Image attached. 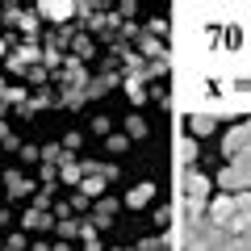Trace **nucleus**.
I'll return each instance as SVG.
<instances>
[{"label": "nucleus", "instance_id": "6ab92c4d", "mask_svg": "<svg viewBox=\"0 0 251 251\" xmlns=\"http://www.w3.org/2000/svg\"><path fill=\"white\" fill-rule=\"evenodd\" d=\"M50 193H54L50 184H46V188H38V193H34V209H46V205H50Z\"/></svg>", "mask_w": 251, "mask_h": 251}, {"label": "nucleus", "instance_id": "20e7f679", "mask_svg": "<svg viewBox=\"0 0 251 251\" xmlns=\"http://www.w3.org/2000/svg\"><path fill=\"white\" fill-rule=\"evenodd\" d=\"M222 151H226V159H234V155H243V151H251V122H243V126H234L230 134L222 138Z\"/></svg>", "mask_w": 251, "mask_h": 251}, {"label": "nucleus", "instance_id": "412c9836", "mask_svg": "<svg viewBox=\"0 0 251 251\" xmlns=\"http://www.w3.org/2000/svg\"><path fill=\"white\" fill-rule=\"evenodd\" d=\"M4 251H25V234H9V243H4Z\"/></svg>", "mask_w": 251, "mask_h": 251}, {"label": "nucleus", "instance_id": "9d476101", "mask_svg": "<svg viewBox=\"0 0 251 251\" xmlns=\"http://www.w3.org/2000/svg\"><path fill=\"white\" fill-rule=\"evenodd\" d=\"M188 134H197V138L214 134V117H209V113H193V117H188Z\"/></svg>", "mask_w": 251, "mask_h": 251}, {"label": "nucleus", "instance_id": "423d86ee", "mask_svg": "<svg viewBox=\"0 0 251 251\" xmlns=\"http://www.w3.org/2000/svg\"><path fill=\"white\" fill-rule=\"evenodd\" d=\"M38 59H42V50H38V46H21V50L9 54V72H29Z\"/></svg>", "mask_w": 251, "mask_h": 251}, {"label": "nucleus", "instance_id": "cd10ccee", "mask_svg": "<svg viewBox=\"0 0 251 251\" xmlns=\"http://www.w3.org/2000/svg\"><path fill=\"white\" fill-rule=\"evenodd\" d=\"M29 251H50V247H42V243H38V247H29Z\"/></svg>", "mask_w": 251, "mask_h": 251}, {"label": "nucleus", "instance_id": "bb28decb", "mask_svg": "<svg viewBox=\"0 0 251 251\" xmlns=\"http://www.w3.org/2000/svg\"><path fill=\"white\" fill-rule=\"evenodd\" d=\"M226 251H243V247H239V243H234V239H230V247H226Z\"/></svg>", "mask_w": 251, "mask_h": 251}, {"label": "nucleus", "instance_id": "1a4fd4ad", "mask_svg": "<svg viewBox=\"0 0 251 251\" xmlns=\"http://www.w3.org/2000/svg\"><path fill=\"white\" fill-rule=\"evenodd\" d=\"M59 172H63V184H84V163H75L72 155L59 163Z\"/></svg>", "mask_w": 251, "mask_h": 251}, {"label": "nucleus", "instance_id": "4be33fe9", "mask_svg": "<svg viewBox=\"0 0 251 251\" xmlns=\"http://www.w3.org/2000/svg\"><path fill=\"white\" fill-rule=\"evenodd\" d=\"M126 147H130V138H126V134H113V138H109V151H126Z\"/></svg>", "mask_w": 251, "mask_h": 251}, {"label": "nucleus", "instance_id": "f8f14e48", "mask_svg": "<svg viewBox=\"0 0 251 251\" xmlns=\"http://www.w3.org/2000/svg\"><path fill=\"white\" fill-rule=\"evenodd\" d=\"M176 155H180L184 168H193V159H197V143H193V138H180V143H176Z\"/></svg>", "mask_w": 251, "mask_h": 251}, {"label": "nucleus", "instance_id": "39448f33", "mask_svg": "<svg viewBox=\"0 0 251 251\" xmlns=\"http://www.w3.org/2000/svg\"><path fill=\"white\" fill-rule=\"evenodd\" d=\"M209 222L222 226V230L230 234V222H234V197H218V201H209Z\"/></svg>", "mask_w": 251, "mask_h": 251}, {"label": "nucleus", "instance_id": "7ed1b4c3", "mask_svg": "<svg viewBox=\"0 0 251 251\" xmlns=\"http://www.w3.org/2000/svg\"><path fill=\"white\" fill-rule=\"evenodd\" d=\"M218 188H222L226 197H239V193H251V172L239 168V163H226L218 172Z\"/></svg>", "mask_w": 251, "mask_h": 251}, {"label": "nucleus", "instance_id": "c85d7f7f", "mask_svg": "<svg viewBox=\"0 0 251 251\" xmlns=\"http://www.w3.org/2000/svg\"><path fill=\"white\" fill-rule=\"evenodd\" d=\"M4 109H9V100H0V113H4Z\"/></svg>", "mask_w": 251, "mask_h": 251}, {"label": "nucleus", "instance_id": "a211bd4d", "mask_svg": "<svg viewBox=\"0 0 251 251\" xmlns=\"http://www.w3.org/2000/svg\"><path fill=\"white\" fill-rule=\"evenodd\" d=\"M113 209H117V201H100V205H97V222L105 226L109 218H113ZM97 222H92V226H97Z\"/></svg>", "mask_w": 251, "mask_h": 251}, {"label": "nucleus", "instance_id": "4468645a", "mask_svg": "<svg viewBox=\"0 0 251 251\" xmlns=\"http://www.w3.org/2000/svg\"><path fill=\"white\" fill-rule=\"evenodd\" d=\"M25 226H29V230H46V226H50V214H46V209H29Z\"/></svg>", "mask_w": 251, "mask_h": 251}, {"label": "nucleus", "instance_id": "6e6552de", "mask_svg": "<svg viewBox=\"0 0 251 251\" xmlns=\"http://www.w3.org/2000/svg\"><path fill=\"white\" fill-rule=\"evenodd\" d=\"M151 197H155V184H134L130 193H126V205H130V209H143Z\"/></svg>", "mask_w": 251, "mask_h": 251}, {"label": "nucleus", "instance_id": "c756f323", "mask_svg": "<svg viewBox=\"0 0 251 251\" xmlns=\"http://www.w3.org/2000/svg\"><path fill=\"white\" fill-rule=\"evenodd\" d=\"M0 54H4V42H0Z\"/></svg>", "mask_w": 251, "mask_h": 251}, {"label": "nucleus", "instance_id": "f3484780", "mask_svg": "<svg viewBox=\"0 0 251 251\" xmlns=\"http://www.w3.org/2000/svg\"><path fill=\"white\" fill-rule=\"evenodd\" d=\"M17 25L25 29L29 38H34V34H38V13H21V17H17Z\"/></svg>", "mask_w": 251, "mask_h": 251}, {"label": "nucleus", "instance_id": "a878e982", "mask_svg": "<svg viewBox=\"0 0 251 251\" xmlns=\"http://www.w3.org/2000/svg\"><path fill=\"white\" fill-rule=\"evenodd\" d=\"M9 138H13V130H9V126H4V122H0V147L9 143Z\"/></svg>", "mask_w": 251, "mask_h": 251}, {"label": "nucleus", "instance_id": "7c9ffc66", "mask_svg": "<svg viewBox=\"0 0 251 251\" xmlns=\"http://www.w3.org/2000/svg\"><path fill=\"white\" fill-rule=\"evenodd\" d=\"M117 251H126V247H117Z\"/></svg>", "mask_w": 251, "mask_h": 251}, {"label": "nucleus", "instance_id": "b1692460", "mask_svg": "<svg viewBox=\"0 0 251 251\" xmlns=\"http://www.w3.org/2000/svg\"><path fill=\"white\" fill-rule=\"evenodd\" d=\"M230 163H239V168H247V172H251V151H243V155H234Z\"/></svg>", "mask_w": 251, "mask_h": 251}, {"label": "nucleus", "instance_id": "f03ea898", "mask_svg": "<svg viewBox=\"0 0 251 251\" xmlns=\"http://www.w3.org/2000/svg\"><path fill=\"white\" fill-rule=\"evenodd\" d=\"M184 214L205 218L209 214V180L197 168H184Z\"/></svg>", "mask_w": 251, "mask_h": 251}, {"label": "nucleus", "instance_id": "aec40b11", "mask_svg": "<svg viewBox=\"0 0 251 251\" xmlns=\"http://www.w3.org/2000/svg\"><path fill=\"white\" fill-rule=\"evenodd\" d=\"M126 97L134 100V105H143V100H147V92H143V84H126Z\"/></svg>", "mask_w": 251, "mask_h": 251}, {"label": "nucleus", "instance_id": "f257e3e1", "mask_svg": "<svg viewBox=\"0 0 251 251\" xmlns=\"http://www.w3.org/2000/svg\"><path fill=\"white\" fill-rule=\"evenodd\" d=\"M226 247H230V234L209 222V214L184 222V251H226Z\"/></svg>", "mask_w": 251, "mask_h": 251}, {"label": "nucleus", "instance_id": "0eeeda50", "mask_svg": "<svg viewBox=\"0 0 251 251\" xmlns=\"http://www.w3.org/2000/svg\"><path fill=\"white\" fill-rule=\"evenodd\" d=\"M4 188H9V197H29V193H38L34 180H25L21 172H4Z\"/></svg>", "mask_w": 251, "mask_h": 251}, {"label": "nucleus", "instance_id": "5701e85b", "mask_svg": "<svg viewBox=\"0 0 251 251\" xmlns=\"http://www.w3.org/2000/svg\"><path fill=\"white\" fill-rule=\"evenodd\" d=\"M21 159H29V163H34V159H42V151H38V147H29V143H25V147H21Z\"/></svg>", "mask_w": 251, "mask_h": 251}, {"label": "nucleus", "instance_id": "393cba45", "mask_svg": "<svg viewBox=\"0 0 251 251\" xmlns=\"http://www.w3.org/2000/svg\"><path fill=\"white\" fill-rule=\"evenodd\" d=\"M159 247H163L159 239H147V243H143V247H138V251H159Z\"/></svg>", "mask_w": 251, "mask_h": 251}, {"label": "nucleus", "instance_id": "ddd939ff", "mask_svg": "<svg viewBox=\"0 0 251 251\" xmlns=\"http://www.w3.org/2000/svg\"><path fill=\"white\" fill-rule=\"evenodd\" d=\"M80 193H84V197H97V193H105V176H100V172H97V176H84Z\"/></svg>", "mask_w": 251, "mask_h": 251}, {"label": "nucleus", "instance_id": "2eb2a0df", "mask_svg": "<svg viewBox=\"0 0 251 251\" xmlns=\"http://www.w3.org/2000/svg\"><path fill=\"white\" fill-rule=\"evenodd\" d=\"M147 134V122L143 117H130V122H126V138H143Z\"/></svg>", "mask_w": 251, "mask_h": 251}, {"label": "nucleus", "instance_id": "9b49d317", "mask_svg": "<svg viewBox=\"0 0 251 251\" xmlns=\"http://www.w3.org/2000/svg\"><path fill=\"white\" fill-rule=\"evenodd\" d=\"M38 13L50 17V21H67V17H72V4H54V0H46V4H38Z\"/></svg>", "mask_w": 251, "mask_h": 251}, {"label": "nucleus", "instance_id": "dca6fc26", "mask_svg": "<svg viewBox=\"0 0 251 251\" xmlns=\"http://www.w3.org/2000/svg\"><path fill=\"white\" fill-rule=\"evenodd\" d=\"M59 234H63V239H75V234H84V222H67V218H63V222H59Z\"/></svg>", "mask_w": 251, "mask_h": 251}]
</instances>
